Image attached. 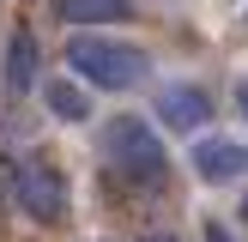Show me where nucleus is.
Returning <instances> with one entry per match:
<instances>
[{
  "instance_id": "nucleus-9",
  "label": "nucleus",
  "mask_w": 248,
  "mask_h": 242,
  "mask_svg": "<svg viewBox=\"0 0 248 242\" xmlns=\"http://www.w3.org/2000/svg\"><path fill=\"white\" fill-rule=\"evenodd\" d=\"M206 242H230V230L224 224H206Z\"/></svg>"
},
{
  "instance_id": "nucleus-3",
  "label": "nucleus",
  "mask_w": 248,
  "mask_h": 242,
  "mask_svg": "<svg viewBox=\"0 0 248 242\" xmlns=\"http://www.w3.org/2000/svg\"><path fill=\"white\" fill-rule=\"evenodd\" d=\"M6 188L12 200H18V212L31 218V224H61L67 218V182H61V169L48 164V157H12L6 164Z\"/></svg>"
},
{
  "instance_id": "nucleus-4",
  "label": "nucleus",
  "mask_w": 248,
  "mask_h": 242,
  "mask_svg": "<svg viewBox=\"0 0 248 242\" xmlns=\"http://www.w3.org/2000/svg\"><path fill=\"white\" fill-rule=\"evenodd\" d=\"M194 176L200 182H242L248 176V145L230 133H200L194 139Z\"/></svg>"
},
{
  "instance_id": "nucleus-5",
  "label": "nucleus",
  "mask_w": 248,
  "mask_h": 242,
  "mask_svg": "<svg viewBox=\"0 0 248 242\" xmlns=\"http://www.w3.org/2000/svg\"><path fill=\"white\" fill-rule=\"evenodd\" d=\"M157 121H164L170 133H200L206 121H212V97H206L200 85L176 79V85H164V91H157Z\"/></svg>"
},
{
  "instance_id": "nucleus-10",
  "label": "nucleus",
  "mask_w": 248,
  "mask_h": 242,
  "mask_svg": "<svg viewBox=\"0 0 248 242\" xmlns=\"http://www.w3.org/2000/svg\"><path fill=\"white\" fill-rule=\"evenodd\" d=\"M236 109H242V115H248V79L236 85Z\"/></svg>"
},
{
  "instance_id": "nucleus-2",
  "label": "nucleus",
  "mask_w": 248,
  "mask_h": 242,
  "mask_svg": "<svg viewBox=\"0 0 248 242\" xmlns=\"http://www.w3.org/2000/svg\"><path fill=\"white\" fill-rule=\"evenodd\" d=\"M67 60H73V73H79L85 85H97V91H133V85H145V55L133 43L103 36V30H79L67 43Z\"/></svg>"
},
{
  "instance_id": "nucleus-6",
  "label": "nucleus",
  "mask_w": 248,
  "mask_h": 242,
  "mask_svg": "<svg viewBox=\"0 0 248 242\" xmlns=\"http://www.w3.org/2000/svg\"><path fill=\"white\" fill-rule=\"evenodd\" d=\"M36 79H43V48H36V36H31V30H12L0 85H6V97H31V91H36Z\"/></svg>"
},
{
  "instance_id": "nucleus-7",
  "label": "nucleus",
  "mask_w": 248,
  "mask_h": 242,
  "mask_svg": "<svg viewBox=\"0 0 248 242\" xmlns=\"http://www.w3.org/2000/svg\"><path fill=\"white\" fill-rule=\"evenodd\" d=\"M61 18L79 24V30H103V24H127L133 18V0H61Z\"/></svg>"
},
{
  "instance_id": "nucleus-11",
  "label": "nucleus",
  "mask_w": 248,
  "mask_h": 242,
  "mask_svg": "<svg viewBox=\"0 0 248 242\" xmlns=\"http://www.w3.org/2000/svg\"><path fill=\"white\" fill-rule=\"evenodd\" d=\"M145 242H182V236H170V230H157V236H145Z\"/></svg>"
},
{
  "instance_id": "nucleus-8",
  "label": "nucleus",
  "mask_w": 248,
  "mask_h": 242,
  "mask_svg": "<svg viewBox=\"0 0 248 242\" xmlns=\"http://www.w3.org/2000/svg\"><path fill=\"white\" fill-rule=\"evenodd\" d=\"M43 103L55 109L61 121H85V115H91V103H85V91H79L73 79H48V85H43Z\"/></svg>"
},
{
  "instance_id": "nucleus-1",
  "label": "nucleus",
  "mask_w": 248,
  "mask_h": 242,
  "mask_svg": "<svg viewBox=\"0 0 248 242\" xmlns=\"http://www.w3.org/2000/svg\"><path fill=\"white\" fill-rule=\"evenodd\" d=\"M97 145H103V164L121 169L133 188H157L164 169H170V151L157 139V127H145V115H109Z\"/></svg>"
},
{
  "instance_id": "nucleus-12",
  "label": "nucleus",
  "mask_w": 248,
  "mask_h": 242,
  "mask_svg": "<svg viewBox=\"0 0 248 242\" xmlns=\"http://www.w3.org/2000/svg\"><path fill=\"white\" fill-rule=\"evenodd\" d=\"M242 224H248V194H242Z\"/></svg>"
}]
</instances>
